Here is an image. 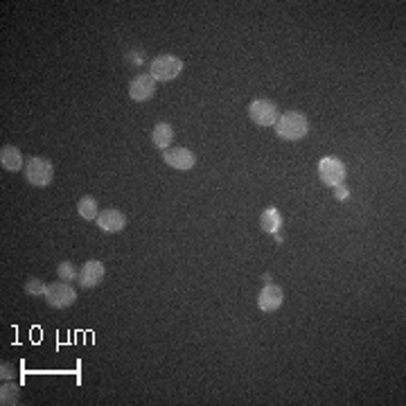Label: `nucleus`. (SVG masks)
Wrapping results in <instances>:
<instances>
[{"instance_id": "nucleus-1", "label": "nucleus", "mask_w": 406, "mask_h": 406, "mask_svg": "<svg viewBox=\"0 0 406 406\" xmlns=\"http://www.w3.org/2000/svg\"><path fill=\"white\" fill-rule=\"evenodd\" d=\"M309 134V120L304 118L300 111H287L280 113V118L276 122V136L289 140V143H296V140H302Z\"/></svg>"}, {"instance_id": "nucleus-2", "label": "nucleus", "mask_w": 406, "mask_h": 406, "mask_svg": "<svg viewBox=\"0 0 406 406\" xmlns=\"http://www.w3.org/2000/svg\"><path fill=\"white\" fill-rule=\"evenodd\" d=\"M23 174H25V181L34 187H48L54 178V167L48 158L43 156H32L29 160H25V167H23Z\"/></svg>"}, {"instance_id": "nucleus-3", "label": "nucleus", "mask_w": 406, "mask_h": 406, "mask_svg": "<svg viewBox=\"0 0 406 406\" xmlns=\"http://www.w3.org/2000/svg\"><path fill=\"white\" fill-rule=\"evenodd\" d=\"M181 73H183V61L174 57V54H158L150 64V75L156 82H171Z\"/></svg>"}, {"instance_id": "nucleus-4", "label": "nucleus", "mask_w": 406, "mask_h": 406, "mask_svg": "<svg viewBox=\"0 0 406 406\" xmlns=\"http://www.w3.org/2000/svg\"><path fill=\"white\" fill-rule=\"evenodd\" d=\"M43 298L54 309H68V307H73V304L77 302V291L68 283H61V280H57V283L48 285Z\"/></svg>"}, {"instance_id": "nucleus-5", "label": "nucleus", "mask_w": 406, "mask_h": 406, "mask_svg": "<svg viewBox=\"0 0 406 406\" xmlns=\"http://www.w3.org/2000/svg\"><path fill=\"white\" fill-rule=\"evenodd\" d=\"M248 118H251L257 127H276V122L280 118L278 104L271 99H255L248 106Z\"/></svg>"}, {"instance_id": "nucleus-6", "label": "nucleus", "mask_w": 406, "mask_h": 406, "mask_svg": "<svg viewBox=\"0 0 406 406\" xmlns=\"http://www.w3.org/2000/svg\"><path fill=\"white\" fill-rule=\"evenodd\" d=\"M318 178L330 185V187H339L346 181V163L337 156H325V158L318 163Z\"/></svg>"}, {"instance_id": "nucleus-7", "label": "nucleus", "mask_w": 406, "mask_h": 406, "mask_svg": "<svg viewBox=\"0 0 406 406\" xmlns=\"http://www.w3.org/2000/svg\"><path fill=\"white\" fill-rule=\"evenodd\" d=\"M104 276H106L104 264H102L99 260H88V262H84V267L80 269V273H77V285H80L82 289H93V287L102 285Z\"/></svg>"}, {"instance_id": "nucleus-8", "label": "nucleus", "mask_w": 406, "mask_h": 406, "mask_svg": "<svg viewBox=\"0 0 406 406\" xmlns=\"http://www.w3.org/2000/svg\"><path fill=\"white\" fill-rule=\"evenodd\" d=\"M163 160H165L169 167L181 169V171H187L197 165V156L190 150H185V147H169V150L163 152Z\"/></svg>"}, {"instance_id": "nucleus-9", "label": "nucleus", "mask_w": 406, "mask_h": 406, "mask_svg": "<svg viewBox=\"0 0 406 406\" xmlns=\"http://www.w3.org/2000/svg\"><path fill=\"white\" fill-rule=\"evenodd\" d=\"M156 95V80L152 75H138L129 84V97L134 102H150Z\"/></svg>"}, {"instance_id": "nucleus-10", "label": "nucleus", "mask_w": 406, "mask_h": 406, "mask_svg": "<svg viewBox=\"0 0 406 406\" xmlns=\"http://www.w3.org/2000/svg\"><path fill=\"white\" fill-rule=\"evenodd\" d=\"M283 300H285L283 287L271 285V283L264 287L260 294H257V307H260L262 311H267V314H271V311H276V309L283 307Z\"/></svg>"}, {"instance_id": "nucleus-11", "label": "nucleus", "mask_w": 406, "mask_h": 406, "mask_svg": "<svg viewBox=\"0 0 406 406\" xmlns=\"http://www.w3.org/2000/svg\"><path fill=\"white\" fill-rule=\"evenodd\" d=\"M95 224L106 232H120V230H124V226H127V217H124V213H120V210L106 208L97 215Z\"/></svg>"}, {"instance_id": "nucleus-12", "label": "nucleus", "mask_w": 406, "mask_h": 406, "mask_svg": "<svg viewBox=\"0 0 406 406\" xmlns=\"http://www.w3.org/2000/svg\"><path fill=\"white\" fill-rule=\"evenodd\" d=\"M0 165H3L7 171H21L23 167V154L19 147L14 145H5L3 150H0Z\"/></svg>"}, {"instance_id": "nucleus-13", "label": "nucleus", "mask_w": 406, "mask_h": 406, "mask_svg": "<svg viewBox=\"0 0 406 406\" xmlns=\"http://www.w3.org/2000/svg\"><path fill=\"white\" fill-rule=\"evenodd\" d=\"M152 143L158 147V150H169L171 143H174V129L167 122H158L152 131Z\"/></svg>"}, {"instance_id": "nucleus-14", "label": "nucleus", "mask_w": 406, "mask_h": 406, "mask_svg": "<svg viewBox=\"0 0 406 406\" xmlns=\"http://www.w3.org/2000/svg\"><path fill=\"white\" fill-rule=\"evenodd\" d=\"M260 226L264 232H269V235H278V230L283 228V215H280L278 208H267L264 213L260 215Z\"/></svg>"}, {"instance_id": "nucleus-15", "label": "nucleus", "mask_w": 406, "mask_h": 406, "mask_svg": "<svg viewBox=\"0 0 406 406\" xmlns=\"http://www.w3.org/2000/svg\"><path fill=\"white\" fill-rule=\"evenodd\" d=\"M77 215H80L82 219H86V222H95L97 215H99L95 197H82L80 201H77Z\"/></svg>"}, {"instance_id": "nucleus-16", "label": "nucleus", "mask_w": 406, "mask_h": 406, "mask_svg": "<svg viewBox=\"0 0 406 406\" xmlns=\"http://www.w3.org/2000/svg\"><path fill=\"white\" fill-rule=\"evenodd\" d=\"M0 404H7V406L19 404V386L16 384L3 381V388H0Z\"/></svg>"}, {"instance_id": "nucleus-17", "label": "nucleus", "mask_w": 406, "mask_h": 406, "mask_svg": "<svg viewBox=\"0 0 406 406\" xmlns=\"http://www.w3.org/2000/svg\"><path fill=\"white\" fill-rule=\"evenodd\" d=\"M77 273H80V271L75 269V264L70 262V260L59 262V267H57V276H59L61 283H68V285H70V283H75V280H77Z\"/></svg>"}, {"instance_id": "nucleus-18", "label": "nucleus", "mask_w": 406, "mask_h": 406, "mask_svg": "<svg viewBox=\"0 0 406 406\" xmlns=\"http://www.w3.org/2000/svg\"><path fill=\"white\" fill-rule=\"evenodd\" d=\"M45 289H48V285L41 283L38 278H29L25 283V294L27 296H45Z\"/></svg>"}, {"instance_id": "nucleus-19", "label": "nucleus", "mask_w": 406, "mask_h": 406, "mask_svg": "<svg viewBox=\"0 0 406 406\" xmlns=\"http://www.w3.org/2000/svg\"><path fill=\"white\" fill-rule=\"evenodd\" d=\"M0 374H3V381H5V379H7V381H12V379H14V374H16V370L12 368V363L3 361V363H0Z\"/></svg>"}, {"instance_id": "nucleus-20", "label": "nucleus", "mask_w": 406, "mask_h": 406, "mask_svg": "<svg viewBox=\"0 0 406 406\" xmlns=\"http://www.w3.org/2000/svg\"><path fill=\"white\" fill-rule=\"evenodd\" d=\"M131 57H134V64H143V59H140V57H143V54H140V52H136V54H129V59Z\"/></svg>"}, {"instance_id": "nucleus-21", "label": "nucleus", "mask_w": 406, "mask_h": 406, "mask_svg": "<svg viewBox=\"0 0 406 406\" xmlns=\"http://www.w3.org/2000/svg\"><path fill=\"white\" fill-rule=\"evenodd\" d=\"M337 194H339V197H348V192L341 190V187H337Z\"/></svg>"}]
</instances>
